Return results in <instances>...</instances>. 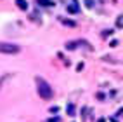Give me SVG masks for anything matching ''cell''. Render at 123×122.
I'll use <instances>...</instances> for the list:
<instances>
[{"mask_svg":"<svg viewBox=\"0 0 123 122\" xmlns=\"http://www.w3.org/2000/svg\"><path fill=\"white\" fill-rule=\"evenodd\" d=\"M37 89H38V94L42 100H50L52 98V89L42 77H37Z\"/></svg>","mask_w":123,"mask_h":122,"instance_id":"cell-1","label":"cell"},{"mask_svg":"<svg viewBox=\"0 0 123 122\" xmlns=\"http://www.w3.org/2000/svg\"><path fill=\"white\" fill-rule=\"evenodd\" d=\"M19 51H21L19 45H16V44L0 42V52H2V54H16V52H19Z\"/></svg>","mask_w":123,"mask_h":122,"instance_id":"cell-2","label":"cell"},{"mask_svg":"<svg viewBox=\"0 0 123 122\" xmlns=\"http://www.w3.org/2000/svg\"><path fill=\"white\" fill-rule=\"evenodd\" d=\"M68 12L69 14H78L80 12V5H78V0H73V2L68 5Z\"/></svg>","mask_w":123,"mask_h":122,"instance_id":"cell-3","label":"cell"},{"mask_svg":"<svg viewBox=\"0 0 123 122\" xmlns=\"http://www.w3.org/2000/svg\"><path fill=\"white\" fill-rule=\"evenodd\" d=\"M16 5H18L21 11H28V2L26 0H16Z\"/></svg>","mask_w":123,"mask_h":122,"instance_id":"cell-4","label":"cell"},{"mask_svg":"<svg viewBox=\"0 0 123 122\" xmlns=\"http://www.w3.org/2000/svg\"><path fill=\"white\" fill-rule=\"evenodd\" d=\"M61 21H62V24H66V26H69V28H75L76 26V23L71 21V19H61Z\"/></svg>","mask_w":123,"mask_h":122,"instance_id":"cell-5","label":"cell"},{"mask_svg":"<svg viewBox=\"0 0 123 122\" xmlns=\"http://www.w3.org/2000/svg\"><path fill=\"white\" fill-rule=\"evenodd\" d=\"M38 4H40V5H45V7H52V5H54L52 0H38Z\"/></svg>","mask_w":123,"mask_h":122,"instance_id":"cell-6","label":"cell"},{"mask_svg":"<svg viewBox=\"0 0 123 122\" xmlns=\"http://www.w3.org/2000/svg\"><path fill=\"white\" fill-rule=\"evenodd\" d=\"M78 44H80V42H68V44H66V49H69V51H71V49H75Z\"/></svg>","mask_w":123,"mask_h":122,"instance_id":"cell-7","label":"cell"},{"mask_svg":"<svg viewBox=\"0 0 123 122\" xmlns=\"http://www.w3.org/2000/svg\"><path fill=\"white\" fill-rule=\"evenodd\" d=\"M68 115H75V107L73 105H68Z\"/></svg>","mask_w":123,"mask_h":122,"instance_id":"cell-8","label":"cell"},{"mask_svg":"<svg viewBox=\"0 0 123 122\" xmlns=\"http://www.w3.org/2000/svg\"><path fill=\"white\" fill-rule=\"evenodd\" d=\"M85 7L92 9V7H94V0H85Z\"/></svg>","mask_w":123,"mask_h":122,"instance_id":"cell-9","label":"cell"},{"mask_svg":"<svg viewBox=\"0 0 123 122\" xmlns=\"http://www.w3.org/2000/svg\"><path fill=\"white\" fill-rule=\"evenodd\" d=\"M116 24H118V28H121V26H123V16H120V18H118Z\"/></svg>","mask_w":123,"mask_h":122,"instance_id":"cell-10","label":"cell"},{"mask_svg":"<svg viewBox=\"0 0 123 122\" xmlns=\"http://www.w3.org/2000/svg\"><path fill=\"white\" fill-rule=\"evenodd\" d=\"M7 77H9V75H4V77H0V87H2V86H4V82H5V80H7Z\"/></svg>","mask_w":123,"mask_h":122,"instance_id":"cell-11","label":"cell"},{"mask_svg":"<svg viewBox=\"0 0 123 122\" xmlns=\"http://www.w3.org/2000/svg\"><path fill=\"white\" fill-rule=\"evenodd\" d=\"M47 122H59V117H52V119H49Z\"/></svg>","mask_w":123,"mask_h":122,"instance_id":"cell-12","label":"cell"},{"mask_svg":"<svg viewBox=\"0 0 123 122\" xmlns=\"http://www.w3.org/2000/svg\"><path fill=\"white\" fill-rule=\"evenodd\" d=\"M109 45H111V47H116V45H118V42H116V40H111Z\"/></svg>","mask_w":123,"mask_h":122,"instance_id":"cell-13","label":"cell"},{"mask_svg":"<svg viewBox=\"0 0 123 122\" xmlns=\"http://www.w3.org/2000/svg\"><path fill=\"white\" fill-rule=\"evenodd\" d=\"M57 110H59L57 107H52V108H50V112H52V113H57Z\"/></svg>","mask_w":123,"mask_h":122,"instance_id":"cell-14","label":"cell"},{"mask_svg":"<svg viewBox=\"0 0 123 122\" xmlns=\"http://www.w3.org/2000/svg\"><path fill=\"white\" fill-rule=\"evenodd\" d=\"M97 122H106V119H99V120H97Z\"/></svg>","mask_w":123,"mask_h":122,"instance_id":"cell-15","label":"cell"},{"mask_svg":"<svg viewBox=\"0 0 123 122\" xmlns=\"http://www.w3.org/2000/svg\"><path fill=\"white\" fill-rule=\"evenodd\" d=\"M111 122H118V120H116V119H111Z\"/></svg>","mask_w":123,"mask_h":122,"instance_id":"cell-16","label":"cell"},{"mask_svg":"<svg viewBox=\"0 0 123 122\" xmlns=\"http://www.w3.org/2000/svg\"><path fill=\"white\" fill-rule=\"evenodd\" d=\"M120 113H123V108H121V110H120Z\"/></svg>","mask_w":123,"mask_h":122,"instance_id":"cell-17","label":"cell"}]
</instances>
